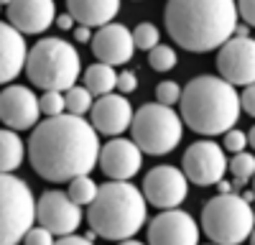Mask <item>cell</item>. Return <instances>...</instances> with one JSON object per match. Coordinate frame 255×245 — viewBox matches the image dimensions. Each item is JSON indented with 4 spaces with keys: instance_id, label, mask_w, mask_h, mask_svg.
Listing matches in <instances>:
<instances>
[{
    "instance_id": "1",
    "label": "cell",
    "mask_w": 255,
    "mask_h": 245,
    "mask_svg": "<svg viewBox=\"0 0 255 245\" xmlns=\"http://www.w3.org/2000/svg\"><path fill=\"white\" fill-rule=\"evenodd\" d=\"M33 171L46 181H72L87 176L100 158V140L92 122L79 115H56L36 122L28 140Z\"/></svg>"
},
{
    "instance_id": "2",
    "label": "cell",
    "mask_w": 255,
    "mask_h": 245,
    "mask_svg": "<svg viewBox=\"0 0 255 245\" xmlns=\"http://www.w3.org/2000/svg\"><path fill=\"white\" fill-rule=\"evenodd\" d=\"M166 31L186 51H212L232 38L238 26L235 0H168Z\"/></svg>"
},
{
    "instance_id": "3",
    "label": "cell",
    "mask_w": 255,
    "mask_h": 245,
    "mask_svg": "<svg viewBox=\"0 0 255 245\" xmlns=\"http://www.w3.org/2000/svg\"><path fill=\"white\" fill-rule=\"evenodd\" d=\"M181 122L202 135H220L235 128L240 118V95L222 77L202 74L181 90Z\"/></svg>"
},
{
    "instance_id": "4",
    "label": "cell",
    "mask_w": 255,
    "mask_h": 245,
    "mask_svg": "<svg viewBox=\"0 0 255 245\" xmlns=\"http://www.w3.org/2000/svg\"><path fill=\"white\" fill-rule=\"evenodd\" d=\"M148 202L135 184L108 181L97 187V197L87 210V222L92 233L105 240H130L145 225Z\"/></svg>"
},
{
    "instance_id": "5",
    "label": "cell",
    "mask_w": 255,
    "mask_h": 245,
    "mask_svg": "<svg viewBox=\"0 0 255 245\" xmlns=\"http://www.w3.org/2000/svg\"><path fill=\"white\" fill-rule=\"evenodd\" d=\"M26 74L44 92H67L77 85L82 59L77 46L61 38H41L26 56Z\"/></svg>"
},
{
    "instance_id": "6",
    "label": "cell",
    "mask_w": 255,
    "mask_h": 245,
    "mask_svg": "<svg viewBox=\"0 0 255 245\" xmlns=\"http://www.w3.org/2000/svg\"><path fill=\"white\" fill-rule=\"evenodd\" d=\"M255 228L253 207L240 194H217L202 210V230L215 245H240Z\"/></svg>"
},
{
    "instance_id": "7",
    "label": "cell",
    "mask_w": 255,
    "mask_h": 245,
    "mask_svg": "<svg viewBox=\"0 0 255 245\" xmlns=\"http://www.w3.org/2000/svg\"><path fill=\"white\" fill-rule=\"evenodd\" d=\"M133 130V143L151 156H166L171 153L184 135L181 118L174 108L158 105V102H148V105L138 108L130 120Z\"/></svg>"
},
{
    "instance_id": "8",
    "label": "cell",
    "mask_w": 255,
    "mask_h": 245,
    "mask_svg": "<svg viewBox=\"0 0 255 245\" xmlns=\"http://www.w3.org/2000/svg\"><path fill=\"white\" fill-rule=\"evenodd\" d=\"M36 199L23 179L0 174V245H18L33 228Z\"/></svg>"
},
{
    "instance_id": "9",
    "label": "cell",
    "mask_w": 255,
    "mask_h": 245,
    "mask_svg": "<svg viewBox=\"0 0 255 245\" xmlns=\"http://www.w3.org/2000/svg\"><path fill=\"white\" fill-rule=\"evenodd\" d=\"M181 171L186 181L199 184V187H212V184L222 181L227 171V158L220 143L215 140H197L186 148L181 158Z\"/></svg>"
},
{
    "instance_id": "10",
    "label": "cell",
    "mask_w": 255,
    "mask_h": 245,
    "mask_svg": "<svg viewBox=\"0 0 255 245\" xmlns=\"http://www.w3.org/2000/svg\"><path fill=\"white\" fill-rule=\"evenodd\" d=\"M36 220L51 235L69 238L74 235V230L82 222V210H79V204L69 199V194L51 189V192H44L41 199L36 202Z\"/></svg>"
},
{
    "instance_id": "11",
    "label": "cell",
    "mask_w": 255,
    "mask_h": 245,
    "mask_svg": "<svg viewBox=\"0 0 255 245\" xmlns=\"http://www.w3.org/2000/svg\"><path fill=\"white\" fill-rule=\"evenodd\" d=\"M217 69H220V77L230 82L232 87L253 85L255 82V38L232 36L230 41H225L217 54Z\"/></svg>"
},
{
    "instance_id": "12",
    "label": "cell",
    "mask_w": 255,
    "mask_h": 245,
    "mask_svg": "<svg viewBox=\"0 0 255 245\" xmlns=\"http://www.w3.org/2000/svg\"><path fill=\"white\" fill-rule=\"evenodd\" d=\"M189 194V181L176 166H156L143 179V197L158 210H176Z\"/></svg>"
},
{
    "instance_id": "13",
    "label": "cell",
    "mask_w": 255,
    "mask_h": 245,
    "mask_svg": "<svg viewBox=\"0 0 255 245\" xmlns=\"http://www.w3.org/2000/svg\"><path fill=\"white\" fill-rule=\"evenodd\" d=\"M148 245H199V225L189 212L163 210L148 225Z\"/></svg>"
},
{
    "instance_id": "14",
    "label": "cell",
    "mask_w": 255,
    "mask_h": 245,
    "mask_svg": "<svg viewBox=\"0 0 255 245\" xmlns=\"http://www.w3.org/2000/svg\"><path fill=\"white\" fill-rule=\"evenodd\" d=\"M41 118L38 97L23 85H10L0 92V122L8 130H28Z\"/></svg>"
},
{
    "instance_id": "15",
    "label": "cell",
    "mask_w": 255,
    "mask_h": 245,
    "mask_svg": "<svg viewBox=\"0 0 255 245\" xmlns=\"http://www.w3.org/2000/svg\"><path fill=\"white\" fill-rule=\"evenodd\" d=\"M100 169L105 176H110L113 181H128L133 179L140 166H143V151L128 138H113L105 146H100Z\"/></svg>"
},
{
    "instance_id": "16",
    "label": "cell",
    "mask_w": 255,
    "mask_h": 245,
    "mask_svg": "<svg viewBox=\"0 0 255 245\" xmlns=\"http://www.w3.org/2000/svg\"><path fill=\"white\" fill-rule=\"evenodd\" d=\"M92 54L97 56V61L102 64H125L133 59L135 44H133V33L128 31L123 23H108L102 26L95 36H92Z\"/></svg>"
},
{
    "instance_id": "17",
    "label": "cell",
    "mask_w": 255,
    "mask_h": 245,
    "mask_svg": "<svg viewBox=\"0 0 255 245\" xmlns=\"http://www.w3.org/2000/svg\"><path fill=\"white\" fill-rule=\"evenodd\" d=\"M92 128L102 135H120L130 128V120H133V108L123 95H102L97 97V102H92Z\"/></svg>"
},
{
    "instance_id": "18",
    "label": "cell",
    "mask_w": 255,
    "mask_h": 245,
    "mask_svg": "<svg viewBox=\"0 0 255 245\" xmlns=\"http://www.w3.org/2000/svg\"><path fill=\"white\" fill-rule=\"evenodd\" d=\"M54 0H10L8 23L18 33H44L54 23Z\"/></svg>"
},
{
    "instance_id": "19",
    "label": "cell",
    "mask_w": 255,
    "mask_h": 245,
    "mask_svg": "<svg viewBox=\"0 0 255 245\" xmlns=\"http://www.w3.org/2000/svg\"><path fill=\"white\" fill-rule=\"evenodd\" d=\"M28 46L23 33H18L10 23H0V85L13 82L26 67Z\"/></svg>"
},
{
    "instance_id": "20",
    "label": "cell",
    "mask_w": 255,
    "mask_h": 245,
    "mask_svg": "<svg viewBox=\"0 0 255 245\" xmlns=\"http://www.w3.org/2000/svg\"><path fill=\"white\" fill-rule=\"evenodd\" d=\"M67 8L79 26L102 28L118 15L120 0H67Z\"/></svg>"
},
{
    "instance_id": "21",
    "label": "cell",
    "mask_w": 255,
    "mask_h": 245,
    "mask_svg": "<svg viewBox=\"0 0 255 245\" xmlns=\"http://www.w3.org/2000/svg\"><path fill=\"white\" fill-rule=\"evenodd\" d=\"M23 156H26L23 140L18 138L15 130L3 128L0 130V174L15 171L20 163H23Z\"/></svg>"
},
{
    "instance_id": "22",
    "label": "cell",
    "mask_w": 255,
    "mask_h": 245,
    "mask_svg": "<svg viewBox=\"0 0 255 245\" xmlns=\"http://www.w3.org/2000/svg\"><path fill=\"white\" fill-rule=\"evenodd\" d=\"M118 85V72L110 64H102V61H95L92 67H87L84 72V87L92 92V97H102V95H110Z\"/></svg>"
},
{
    "instance_id": "23",
    "label": "cell",
    "mask_w": 255,
    "mask_h": 245,
    "mask_svg": "<svg viewBox=\"0 0 255 245\" xmlns=\"http://www.w3.org/2000/svg\"><path fill=\"white\" fill-rule=\"evenodd\" d=\"M92 92L87 90V87H79V85H74V87H69L67 92H64V108H67V113L69 115H84V113H90L92 110Z\"/></svg>"
},
{
    "instance_id": "24",
    "label": "cell",
    "mask_w": 255,
    "mask_h": 245,
    "mask_svg": "<svg viewBox=\"0 0 255 245\" xmlns=\"http://www.w3.org/2000/svg\"><path fill=\"white\" fill-rule=\"evenodd\" d=\"M227 169L232 171V176H235V184L240 187V184L250 181L255 176V156L253 153H235V158L227 161Z\"/></svg>"
},
{
    "instance_id": "25",
    "label": "cell",
    "mask_w": 255,
    "mask_h": 245,
    "mask_svg": "<svg viewBox=\"0 0 255 245\" xmlns=\"http://www.w3.org/2000/svg\"><path fill=\"white\" fill-rule=\"evenodd\" d=\"M97 197V184L90 176H77L69 181V199L74 204H92Z\"/></svg>"
},
{
    "instance_id": "26",
    "label": "cell",
    "mask_w": 255,
    "mask_h": 245,
    "mask_svg": "<svg viewBox=\"0 0 255 245\" xmlns=\"http://www.w3.org/2000/svg\"><path fill=\"white\" fill-rule=\"evenodd\" d=\"M148 64H151L156 72H168L176 67V51L166 44H158L148 51Z\"/></svg>"
},
{
    "instance_id": "27",
    "label": "cell",
    "mask_w": 255,
    "mask_h": 245,
    "mask_svg": "<svg viewBox=\"0 0 255 245\" xmlns=\"http://www.w3.org/2000/svg\"><path fill=\"white\" fill-rule=\"evenodd\" d=\"M130 33H133L135 49H145V51H151L153 46H158V41H161L158 28H156L153 23H138L135 31H130Z\"/></svg>"
},
{
    "instance_id": "28",
    "label": "cell",
    "mask_w": 255,
    "mask_h": 245,
    "mask_svg": "<svg viewBox=\"0 0 255 245\" xmlns=\"http://www.w3.org/2000/svg\"><path fill=\"white\" fill-rule=\"evenodd\" d=\"M38 110L49 118L64 115L67 113V108H64V92H44L38 97Z\"/></svg>"
},
{
    "instance_id": "29",
    "label": "cell",
    "mask_w": 255,
    "mask_h": 245,
    "mask_svg": "<svg viewBox=\"0 0 255 245\" xmlns=\"http://www.w3.org/2000/svg\"><path fill=\"white\" fill-rule=\"evenodd\" d=\"M181 100V87L176 85V82H161V85L156 87V102L158 105H166V108H171L176 105V102Z\"/></svg>"
},
{
    "instance_id": "30",
    "label": "cell",
    "mask_w": 255,
    "mask_h": 245,
    "mask_svg": "<svg viewBox=\"0 0 255 245\" xmlns=\"http://www.w3.org/2000/svg\"><path fill=\"white\" fill-rule=\"evenodd\" d=\"M245 146H248V133H243V130H238V128H230V130L225 133V148H227V151L243 153Z\"/></svg>"
},
{
    "instance_id": "31",
    "label": "cell",
    "mask_w": 255,
    "mask_h": 245,
    "mask_svg": "<svg viewBox=\"0 0 255 245\" xmlns=\"http://www.w3.org/2000/svg\"><path fill=\"white\" fill-rule=\"evenodd\" d=\"M23 245H54V235L46 230V228H31L26 235H23Z\"/></svg>"
},
{
    "instance_id": "32",
    "label": "cell",
    "mask_w": 255,
    "mask_h": 245,
    "mask_svg": "<svg viewBox=\"0 0 255 245\" xmlns=\"http://www.w3.org/2000/svg\"><path fill=\"white\" fill-rule=\"evenodd\" d=\"M135 87H138V79H135L133 72H120V74H118V85H115L118 92L130 95V92H135Z\"/></svg>"
},
{
    "instance_id": "33",
    "label": "cell",
    "mask_w": 255,
    "mask_h": 245,
    "mask_svg": "<svg viewBox=\"0 0 255 245\" xmlns=\"http://www.w3.org/2000/svg\"><path fill=\"white\" fill-rule=\"evenodd\" d=\"M240 108H243L250 118H255V82H253V85H248L245 92L240 95Z\"/></svg>"
},
{
    "instance_id": "34",
    "label": "cell",
    "mask_w": 255,
    "mask_h": 245,
    "mask_svg": "<svg viewBox=\"0 0 255 245\" xmlns=\"http://www.w3.org/2000/svg\"><path fill=\"white\" fill-rule=\"evenodd\" d=\"M238 13L250 28H255V0H238Z\"/></svg>"
},
{
    "instance_id": "35",
    "label": "cell",
    "mask_w": 255,
    "mask_h": 245,
    "mask_svg": "<svg viewBox=\"0 0 255 245\" xmlns=\"http://www.w3.org/2000/svg\"><path fill=\"white\" fill-rule=\"evenodd\" d=\"M56 26H59L61 31H72V28H74V18H72L69 13H64V15H56Z\"/></svg>"
},
{
    "instance_id": "36",
    "label": "cell",
    "mask_w": 255,
    "mask_h": 245,
    "mask_svg": "<svg viewBox=\"0 0 255 245\" xmlns=\"http://www.w3.org/2000/svg\"><path fill=\"white\" fill-rule=\"evenodd\" d=\"M54 245H92L90 240H84V238H74V235H69V238H61L59 243H54Z\"/></svg>"
},
{
    "instance_id": "37",
    "label": "cell",
    "mask_w": 255,
    "mask_h": 245,
    "mask_svg": "<svg viewBox=\"0 0 255 245\" xmlns=\"http://www.w3.org/2000/svg\"><path fill=\"white\" fill-rule=\"evenodd\" d=\"M77 41L79 44H84V41H92V28H87V26H77Z\"/></svg>"
},
{
    "instance_id": "38",
    "label": "cell",
    "mask_w": 255,
    "mask_h": 245,
    "mask_svg": "<svg viewBox=\"0 0 255 245\" xmlns=\"http://www.w3.org/2000/svg\"><path fill=\"white\" fill-rule=\"evenodd\" d=\"M217 187H220V194H232V184L230 181H217Z\"/></svg>"
},
{
    "instance_id": "39",
    "label": "cell",
    "mask_w": 255,
    "mask_h": 245,
    "mask_svg": "<svg viewBox=\"0 0 255 245\" xmlns=\"http://www.w3.org/2000/svg\"><path fill=\"white\" fill-rule=\"evenodd\" d=\"M248 146H253V148H255V125H253V130L248 133Z\"/></svg>"
},
{
    "instance_id": "40",
    "label": "cell",
    "mask_w": 255,
    "mask_h": 245,
    "mask_svg": "<svg viewBox=\"0 0 255 245\" xmlns=\"http://www.w3.org/2000/svg\"><path fill=\"white\" fill-rule=\"evenodd\" d=\"M250 245H255V228H253V233H250Z\"/></svg>"
},
{
    "instance_id": "41",
    "label": "cell",
    "mask_w": 255,
    "mask_h": 245,
    "mask_svg": "<svg viewBox=\"0 0 255 245\" xmlns=\"http://www.w3.org/2000/svg\"><path fill=\"white\" fill-rule=\"evenodd\" d=\"M250 181H253V194H255V176H253V179H250Z\"/></svg>"
},
{
    "instance_id": "42",
    "label": "cell",
    "mask_w": 255,
    "mask_h": 245,
    "mask_svg": "<svg viewBox=\"0 0 255 245\" xmlns=\"http://www.w3.org/2000/svg\"><path fill=\"white\" fill-rule=\"evenodd\" d=\"M3 3H5V5H8V3H10V0H0V5H3Z\"/></svg>"
},
{
    "instance_id": "43",
    "label": "cell",
    "mask_w": 255,
    "mask_h": 245,
    "mask_svg": "<svg viewBox=\"0 0 255 245\" xmlns=\"http://www.w3.org/2000/svg\"><path fill=\"white\" fill-rule=\"evenodd\" d=\"M253 215H255V207H253Z\"/></svg>"
}]
</instances>
